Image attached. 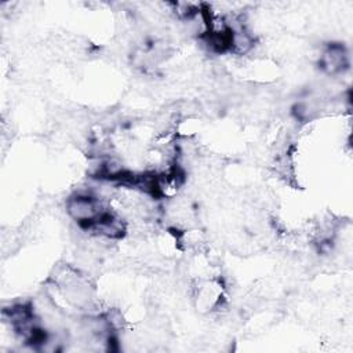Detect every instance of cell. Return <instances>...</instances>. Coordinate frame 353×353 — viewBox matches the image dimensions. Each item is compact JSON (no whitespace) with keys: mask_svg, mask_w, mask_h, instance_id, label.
<instances>
[{"mask_svg":"<svg viewBox=\"0 0 353 353\" xmlns=\"http://www.w3.org/2000/svg\"><path fill=\"white\" fill-rule=\"evenodd\" d=\"M103 200L92 192H76L66 200L68 215L85 230L108 210Z\"/></svg>","mask_w":353,"mask_h":353,"instance_id":"1","label":"cell"},{"mask_svg":"<svg viewBox=\"0 0 353 353\" xmlns=\"http://www.w3.org/2000/svg\"><path fill=\"white\" fill-rule=\"evenodd\" d=\"M319 66L330 76L342 73L349 66V52L346 47L342 43L328 44L320 55Z\"/></svg>","mask_w":353,"mask_h":353,"instance_id":"2","label":"cell"}]
</instances>
